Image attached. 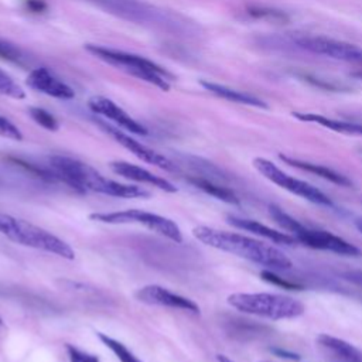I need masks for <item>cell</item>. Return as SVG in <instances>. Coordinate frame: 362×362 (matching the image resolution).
<instances>
[{
    "label": "cell",
    "mask_w": 362,
    "mask_h": 362,
    "mask_svg": "<svg viewBox=\"0 0 362 362\" xmlns=\"http://www.w3.org/2000/svg\"><path fill=\"white\" fill-rule=\"evenodd\" d=\"M192 235L206 246L250 260L264 269L283 272L290 270L293 266L291 260L280 249L240 233L199 225L192 229Z\"/></svg>",
    "instance_id": "obj_1"
},
{
    "label": "cell",
    "mask_w": 362,
    "mask_h": 362,
    "mask_svg": "<svg viewBox=\"0 0 362 362\" xmlns=\"http://www.w3.org/2000/svg\"><path fill=\"white\" fill-rule=\"evenodd\" d=\"M49 168L57 181H62L79 192H98L115 198H148L150 192L141 187L122 184L102 175L89 164L66 157L52 156L48 158Z\"/></svg>",
    "instance_id": "obj_2"
},
{
    "label": "cell",
    "mask_w": 362,
    "mask_h": 362,
    "mask_svg": "<svg viewBox=\"0 0 362 362\" xmlns=\"http://www.w3.org/2000/svg\"><path fill=\"white\" fill-rule=\"evenodd\" d=\"M0 233L14 243L48 252L66 260L75 259L74 249L54 233L4 212H0Z\"/></svg>",
    "instance_id": "obj_3"
},
{
    "label": "cell",
    "mask_w": 362,
    "mask_h": 362,
    "mask_svg": "<svg viewBox=\"0 0 362 362\" xmlns=\"http://www.w3.org/2000/svg\"><path fill=\"white\" fill-rule=\"evenodd\" d=\"M269 214L273 218V221L280 225L283 229L288 230L290 235L296 238L297 242L320 250L332 252L341 256H349V257H359L362 256L361 249H358L355 245L349 243L348 240L322 229H314L308 228L303 223H300L297 219L290 216L287 212H284L277 205L269 206Z\"/></svg>",
    "instance_id": "obj_4"
},
{
    "label": "cell",
    "mask_w": 362,
    "mask_h": 362,
    "mask_svg": "<svg viewBox=\"0 0 362 362\" xmlns=\"http://www.w3.org/2000/svg\"><path fill=\"white\" fill-rule=\"evenodd\" d=\"M228 304L240 313L269 320H291L305 311L301 301L274 293H233L228 297Z\"/></svg>",
    "instance_id": "obj_5"
},
{
    "label": "cell",
    "mask_w": 362,
    "mask_h": 362,
    "mask_svg": "<svg viewBox=\"0 0 362 362\" xmlns=\"http://www.w3.org/2000/svg\"><path fill=\"white\" fill-rule=\"evenodd\" d=\"M85 48L88 52H90L96 58H99V59H102V61H105V62L141 79V81H146V82L160 88L161 90L170 89V81L173 79V75L168 71H165L164 68H161L160 65H157L156 62H153L144 57L124 52V51H117L113 48L95 45V44H88V45H85Z\"/></svg>",
    "instance_id": "obj_6"
},
{
    "label": "cell",
    "mask_w": 362,
    "mask_h": 362,
    "mask_svg": "<svg viewBox=\"0 0 362 362\" xmlns=\"http://www.w3.org/2000/svg\"><path fill=\"white\" fill-rule=\"evenodd\" d=\"M89 219L102 222V223H112V225H143L151 232H156L175 243L182 242V233L180 226L171 221L170 218L141 211V209H124V211H113V212H93L89 215Z\"/></svg>",
    "instance_id": "obj_7"
},
{
    "label": "cell",
    "mask_w": 362,
    "mask_h": 362,
    "mask_svg": "<svg viewBox=\"0 0 362 362\" xmlns=\"http://www.w3.org/2000/svg\"><path fill=\"white\" fill-rule=\"evenodd\" d=\"M253 167L263 177H266L273 184L279 185L280 188L287 189L288 192L298 195L313 204L327 206V208H334V202L331 201V198L328 195H325L321 189H318L317 187H314L303 180H298V178H294V177L286 174L270 160L263 158V157H256L253 160Z\"/></svg>",
    "instance_id": "obj_8"
},
{
    "label": "cell",
    "mask_w": 362,
    "mask_h": 362,
    "mask_svg": "<svg viewBox=\"0 0 362 362\" xmlns=\"http://www.w3.org/2000/svg\"><path fill=\"white\" fill-rule=\"evenodd\" d=\"M293 42L308 52L329 57L332 59L354 62L362 65V48L345 41L334 40L324 35L297 34L291 37Z\"/></svg>",
    "instance_id": "obj_9"
},
{
    "label": "cell",
    "mask_w": 362,
    "mask_h": 362,
    "mask_svg": "<svg viewBox=\"0 0 362 362\" xmlns=\"http://www.w3.org/2000/svg\"><path fill=\"white\" fill-rule=\"evenodd\" d=\"M99 126L112 139H115L120 146H123L126 150H129L137 158H140V160H143V161H146V163H148L151 165H156L158 168L167 170V171H174L175 170V165H174V163L170 158H167L165 156H163V154L154 151L153 148L141 144L140 141H137L132 136H129L124 132L119 130V127H113L112 124H107V123H103V122H99Z\"/></svg>",
    "instance_id": "obj_10"
},
{
    "label": "cell",
    "mask_w": 362,
    "mask_h": 362,
    "mask_svg": "<svg viewBox=\"0 0 362 362\" xmlns=\"http://www.w3.org/2000/svg\"><path fill=\"white\" fill-rule=\"evenodd\" d=\"M136 300L147 305H160V307H170L182 311H188L192 314H199V307L191 298L184 296L175 294L168 288L158 286V284H148L139 288L134 293Z\"/></svg>",
    "instance_id": "obj_11"
},
{
    "label": "cell",
    "mask_w": 362,
    "mask_h": 362,
    "mask_svg": "<svg viewBox=\"0 0 362 362\" xmlns=\"http://www.w3.org/2000/svg\"><path fill=\"white\" fill-rule=\"evenodd\" d=\"M88 106L93 113L100 115V116L115 122L119 127H122L130 133H134L139 136H146L148 133L143 124H140L137 120H134L130 115H127L122 107H119L109 98L92 96L88 100Z\"/></svg>",
    "instance_id": "obj_12"
},
{
    "label": "cell",
    "mask_w": 362,
    "mask_h": 362,
    "mask_svg": "<svg viewBox=\"0 0 362 362\" xmlns=\"http://www.w3.org/2000/svg\"><path fill=\"white\" fill-rule=\"evenodd\" d=\"M98 7L136 23L156 21L158 11L137 0H88Z\"/></svg>",
    "instance_id": "obj_13"
},
{
    "label": "cell",
    "mask_w": 362,
    "mask_h": 362,
    "mask_svg": "<svg viewBox=\"0 0 362 362\" xmlns=\"http://www.w3.org/2000/svg\"><path fill=\"white\" fill-rule=\"evenodd\" d=\"M27 85L34 90H38L41 93H45L57 99L68 100L75 98L74 89L68 83L57 78L45 66H38L33 69L27 76Z\"/></svg>",
    "instance_id": "obj_14"
},
{
    "label": "cell",
    "mask_w": 362,
    "mask_h": 362,
    "mask_svg": "<svg viewBox=\"0 0 362 362\" xmlns=\"http://www.w3.org/2000/svg\"><path fill=\"white\" fill-rule=\"evenodd\" d=\"M109 165L115 174H117L126 180L141 182V184H148V185H153V187L163 189L165 192H170V194H174L178 191L177 187L173 182H170L168 180H165L160 175H156V174L150 173L148 170L141 168L136 164L117 160V161H112Z\"/></svg>",
    "instance_id": "obj_15"
},
{
    "label": "cell",
    "mask_w": 362,
    "mask_h": 362,
    "mask_svg": "<svg viewBox=\"0 0 362 362\" xmlns=\"http://www.w3.org/2000/svg\"><path fill=\"white\" fill-rule=\"evenodd\" d=\"M317 345L328 362H362V351L341 338L320 334Z\"/></svg>",
    "instance_id": "obj_16"
},
{
    "label": "cell",
    "mask_w": 362,
    "mask_h": 362,
    "mask_svg": "<svg viewBox=\"0 0 362 362\" xmlns=\"http://www.w3.org/2000/svg\"><path fill=\"white\" fill-rule=\"evenodd\" d=\"M228 223L238 228V229H243V230H247V232H252L255 235H259L262 238H266L274 243H281V245H296L297 240L293 235H288V233H284V232H280V230H276V229H272L257 221H253V219H247V218H240V216H235V215H229L226 218Z\"/></svg>",
    "instance_id": "obj_17"
},
{
    "label": "cell",
    "mask_w": 362,
    "mask_h": 362,
    "mask_svg": "<svg viewBox=\"0 0 362 362\" xmlns=\"http://www.w3.org/2000/svg\"><path fill=\"white\" fill-rule=\"evenodd\" d=\"M293 117L308 122V123H317L322 127H327L332 132L342 133V134H351V136H362V123L354 122V120H338L332 117H327L320 113H310V112H293Z\"/></svg>",
    "instance_id": "obj_18"
},
{
    "label": "cell",
    "mask_w": 362,
    "mask_h": 362,
    "mask_svg": "<svg viewBox=\"0 0 362 362\" xmlns=\"http://www.w3.org/2000/svg\"><path fill=\"white\" fill-rule=\"evenodd\" d=\"M280 158H281L286 164H288V165H291V167H296V168H300V170L313 173V174H315V175H318V177H321V178L329 181V182H332V184H337V185H339V187H352V181H351L346 175H344V174H341V173H338V171H335V170H332V168H329V167H325V165H322V164H315V163H310V161L293 158V157L283 156V154H280Z\"/></svg>",
    "instance_id": "obj_19"
},
{
    "label": "cell",
    "mask_w": 362,
    "mask_h": 362,
    "mask_svg": "<svg viewBox=\"0 0 362 362\" xmlns=\"http://www.w3.org/2000/svg\"><path fill=\"white\" fill-rule=\"evenodd\" d=\"M201 86H204L208 92L216 95L218 98L226 99L229 102H235V103H240V105H247V106H255V107H262V109H267L269 107L267 103L263 102L262 99H259V98H256V96H253L250 93L232 89V88L225 86V85H219V83L209 82V81H201Z\"/></svg>",
    "instance_id": "obj_20"
},
{
    "label": "cell",
    "mask_w": 362,
    "mask_h": 362,
    "mask_svg": "<svg viewBox=\"0 0 362 362\" xmlns=\"http://www.w3.org/2000/svg\"><path fill=\"white\" fill-rule=\"evenodd\" d=\"M188 181L194 187H197L198 189L204 191L205 194H208V195H211L216 199H221L226 204L239 205L238 195L230 188L215 182V180H211V178H206V177H202V175H194V177H189Z\"/></svg>",
    "instance_id": "obj_21"
},
{
    "label": "cell",
    "mask_w": 362,
    "mask_h": 362,
    "mask_svg": "<svg viewBox=\"0 0 362 362\" xmlns=\"http://www.w3.org/2000/svg\"><path fill=\"white\" fill-rule=\"evenodd\" d=\"M294 75L318 88V89H324V90H329V92H348L351 88L345 83H341V82H337L334 79H327V78H322V76H318V75H314V74H308V72H294Z\"/></svg>",
    "instance_id": "obj_22"
},
{
    "label": "cell",
    "mask_w": 362,
    "mask_h": 362,
    "mask_svg": "<svg viewBox=\"0 0 362 362\" xmlns=\"http://www.w3.org/2000/svg\"><path fill=\"white\" fill-rule=\"evenodd\" d=\"M98 337H99V339L102 341V344H103L106 348H109L120 362H143L139 356H136V355H134L124 344H122L120 341H117V339L109 337L107 334H102V332H99Z\"/></svg>",
    "instance_id": "obj_23"
},
{
    "label": "cell",
    "mask_w": 362,
    "mask_h": 362,
    "mask_svg": "<svg viewBox=\"0 0 362 362\" xmlns=\"http://www.w3.org/2000/svg\"><path fill=\"white\" fill-rule=\"evenodd\" d=\"M247 14L255 17V18H260V20L288 21V16L284 11H281L279 8L267 7V6H249L247 7Z\"/></svg>",
    "instance_id": "obj_24"
},
{
    "label": "cell",
    "mask_w": 362,
    "mask_h": 362,
    "mask_svg": "<svg viewBox=\"0 0 362 362\" xmlns=\"http://www.w3.org/2000/svg\"><path fill=\"white\" fill-rule=\"evenodd\" d=\"M0 95L8 96L13 99H24L25 92L23 88L3 69H0Z\"/></svg>",
    "instance_id": "obj_25"
},
{
    "label": "cell",
    "mask_w": 362,
    "mask_h": 362,
    "mask_svg": "<svg viewBox=\"0 0 362 362\" xmlns=\"http://www.w3.org/2000/svg\"><path fill=\"white\" fill-rule=\"evenodd\" d=\"M28 113H30V116L33 117V120H34L37 124H40L41 127H44V129H47V130H49V132L58 130L59 124H58L57 119H55L49 112H47L45 109L33 106V107L28 109Z\"/></svg>",
    "instance_id": "obj_26"
},
{
    "label": "cell",
    "mask_w": 362,
    "mask_h": 362,
    "mask_svg": "<svg viewBox=\"0 0 362 362\" xmlns=\"http://www.w3.org/2000/svg\"><path fill=\"white\" fill-rule=\"evenodd\" d=\"M260 277L270 283V284H274V286H280L283 288H287V290H301L304 286L303 284H298L296 281H290L284 277H280L274 270H270V269H264L260 272Z\"/></svg>",
    "instance_id": "obj_27"
},
{
    "label": "cell",
    "mask_w": 362,
    "mask_h": 362,
    "mask_svg": "<svg viewBox=\"0 0 362 362\" xmlns=\"http://www.w3.org/2000/svg\"><path fill=\"white\" fill-rule=\"evenodd\" d=\"M65 349H66L69 362H100L96 355L89 354V352H86V351H82V349H79V348L75 346V345L66 344V345H65Z\"/></svg>",
    "instance_id": "obj_28"
},
{
    "label": "cell",
    "mask_w": 362,
    "mask_h": 362,
    "mask_svg": "<svg viewBox=\"0 0 362 362\" xmlns=\"http://www.w3.org/2000/svg\"><path fill=\"white\" fill-rule=\"evenodd\" d=\"M0 136L10 140H16V141L23 140V133L20 132V129L1 115H0Z\"/></svg>",
    "instance_id": "obj_29"
},
{
    "label": "cell",
    "mask_w": 362,
    "mask_h": 362,
    "mask_svg": "<svg viewBox=\"0 0 362 362\" xmlns=\"http://www.w3.org/2000/svg\"><path fill=\"white\" fill-rule=\"evenodd\" d=\"M0 57L7 59V61H11V62H17V64H21V54L18 49H16L13 45L10 44H6V42H1L0 41Z\"/></svg>",
    "instance_id": "obj_30"
},
{
    "label": "cell",
    "mask_w": 362,
    "mask_h": 362,
    "mask_svg": "<svg viewBox=\"0 0 362 362\" xmlns=\"http://www.w3.org/2000/svg\"><path fill=\"white\" fill-rule=\"evenodd\" d=\"M341 277L346 281H349L354 286L362 287V270L355 269V270H345L341 273Z\"/></svg>",
    "instance_id": "obj_31"
},
{
    "label": "cell",
    "mask_w": 362,
    "mask_h": 362,
    "mask_svg": "<svg viewBox=\"0 0 362 362\" xmlns=\"http://www.w3.org/2000/svg\"><path fill=\"white\" fill-rule=\"evenodd\" d=\"M25 8L31 13L40 14L47 10V4L44 0H25Z\"/></svg>",
    "instance_id": "obj_32"
},
{
    "label": "cell",
    "mask_w": 362,
    "mask_h": 362,
    "mask_svg": "<svg viewBox=\"0 0 362 362\" xmlns=\"http://www.w3.org/2000/svg\"><path fill=\"white\" fill-rule=\"evenodd\" d=\"M276 356H280V358H286V359H291V361H297L300 359V356L294 352H290L287 349H281V348H273L270 349Z\"/></svg>",
    "instance_id": "obj_33"
},
{
    "label": "cell",
    "mask_w": 362,
    "mask_h": 362,
    "mask_svg": "<svg viewBox=\"0 0 362 362\" xmlns=\"http://www.w3.org/2000/svg\"><path fill=\"white\" fill-rule=\"evenodd\" d=\"M216 361H218V362H235V361H232L230 358H228L226 355H222V354L216 355Z\"/></svg>",
    "instance_id": "obj_34"
},
{
    "label": "cell",
    "mask_w": 362,
    "mask_h": 362,
    "mask_svg": "<svg viewBox=\"0 0 362 362\" xmlns=\"http://www.w3.org/2000/svg\"><path fill=\"white\" fill-rule=\"evenodd\" d=\"M351 76H352V78H356V79H362V69L351 72Z\"/></svg>",
    "instance_id": "obj_35"
},
{
    "label": "cell",
    "mask_w": 362,
    "mask_h": 362,
    "mask_svg": "<svg viewBox=\"0 0 362 362\" xmlns=\"http://www.w3.org/2000/svg\"><path fill=\"white\" fill-rule=\"evenodd\" d=\"M355 226H356V229L362 233V218H356V219H355Z\"/></svg>",
    "instance_id": "obj_36"
},
{
    "label": "cell",
    "mask_w": 362,
    "mask_h": 362,
    "mask_svg": "<svg viewBox=\"0 0 362 362\" xmlns=\"http://www.w3.org/2000/svg\"><path fill=\"white\" fill-rule=\"evenodd\" d=\"M351 120H354V122H359V123H362V115H359V116H351Z\"/></svg>",
    "instance_id": "obj_37"
},
{
    "label": "cell",
    "mask_w": 362,
    "mask_h": 362,
    "mask_svg": "<svg viewBox=\"0 0 362 362\" xmlns=\"http://www.w3.org/2000/svg\"><path fill=\"white\" fill-rule=\"evenodd\" d=\"M3 331H4V322H3V320H1V317H0V335H1Z\"/></svg>",
    "instance_id": "obj_38"
},
{
    "label": "cell",
    "mask_w": 362,
    "mask_h": 362,
    "mask_svg": "<svg viewBox=\"0 0 362 362\" xmlns=\"http://www.w3.org/2000/svg\"><path fill=\"white\" fill-rule=\"evenodd\" d=\"M264 362H267V361H264Z\"/></svg>",
    "instance_id": "obj_39"
}]
</instances>
